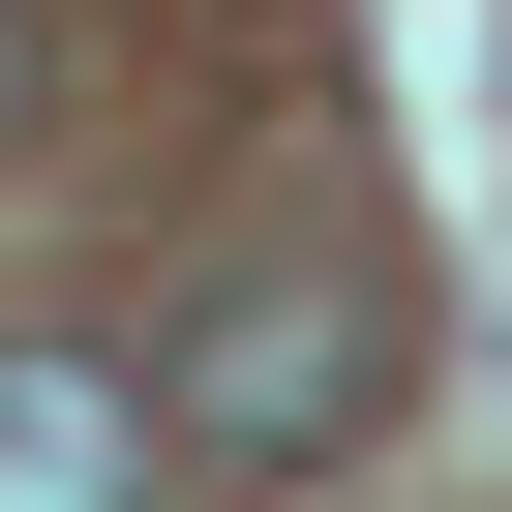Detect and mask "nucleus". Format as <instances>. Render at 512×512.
I'll list each match as a JSON object with an SVG mask.
<instances>
[{
    "mask_svg": "<svg viewBox=\"0 0 512 512\" xmlns=\"http://www.w3.org/2000/svg\"><path fill=\"white\" fill-rule=\"evenodd\" d=\"M482 31H512V0H482Z\"/></svg>",
    "mask_w": 512,
    "mask_h": 512,
    "instance_id": "4",
    "label": "nucleus"
},
{
    "mask_svg": "<svg viewBox=\"0 0 512 512\" xmlns=\"http://www.w3.org/2000/svg\"><path fill=\"white\" fill-rule=\"evenodd\" d=\"M151 362H61V332H0V512H151Z\"/></svg>",
    "mask_w": 512,
    "mask_h": 512,
    "instance_id": "2",
    "label": "nucleus"
},
{
    "mask_svg": "<svg viewBox=\"0 0 512 512\" xmlns=\"http://www.w3.org/2000/svg\"><path fill=\"white\" fill-rule=\"evenodd\" d=\"M151 422H181V452H241V482L362 452V422H392V272H362V241H211L181 332H151Z\"/></svg>",
    "mask_w": 512,
    "mask_h": 512,
    "instance_id": "1",
    "label": "nucleus"
},
{
    "mask_svg": "<svg viewBox=\"0 0 512 512\" xmlns=\"http://www.w3.org/2000/svg\"><path fill=\"white\" fill-rule=\"evenodd\" d=\"M0 151H31V31H0Z\"/></svg>",
    "mask_w": 512,
    "mask_h": 512,
    "instance_id": "3",
    "label": "nucleus"
}]
</instances>
